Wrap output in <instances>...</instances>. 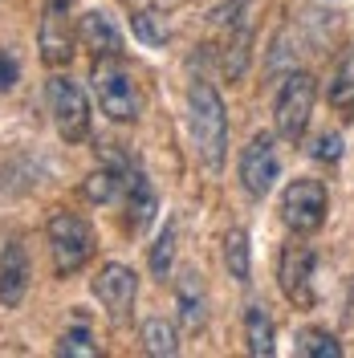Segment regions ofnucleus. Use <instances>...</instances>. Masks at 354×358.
<instances>
[{"instance_id":"9d476101","label":"nucleus","mask_w":354,"mask_h":358,"mask_svg":"<svg viewBox=\"0 0 354 358\" xmlns=\"http://www.w3.org/2000/svg\"><path fill=\"white\" fill-rule=\"evenodd\" d=\"M134 293H139V277H134L131 265H106L98 277H94V297L106 306L114 322H122L134 306Z\"/></svg>"},{"instance_id":"0eeeda50","label":"nucleus","mask_w":354,"mask_h":358,"mask_svg":"<svg viewBox=\"0 0 354 358\" xmlns=\"http://www.w3.org/2000/svg\"><path fill=\"white\" fill-rule=\"evenodd\" d=\"M313 265H318V252L306 241H289L281 248V261H277V285L297 310H310L313 306Z\"/></svg>"},{"instance_id":"b1692460","label":"nucleus","mask_w":354,"mask_h":358,"mask_svg":"<svg viewBox=\"0 0 354 358\" xmlns=\"http://www.w3.org/2000/svg\"><path fill=\"white\" fill-rule=\"evenodd\" d=\"M13 86H17V66H13V57H0V90Z\"/></svg>"},{"instance_id":"39448f33","label":"nucleus","mask_w":354,"mask_h":358,"mask_svg":"<svg viewBox=\"0 0 354 358\" xmlns=\"http://www.w3.org/2000/svg\"><path fill=\"white\" fill-rule=\"evenodd\" d=\"M313 98H318V86H313L310 73H289L285 82H281V94H277V110H273V122H277V134H281L285 143H293V147L306 138Z\"/></svg>"},{"instance_id":"4be33fe9","label":"nucleus","mask_w":354,"mask_h":358,"mask_svg":"<svg viewBox=\"0 0 354 358\" xmlns=\"http://www.w3.org/2000/svg\"><path fill=\"white\" fill-rule=\"evenodd\" d=\"M62 355H69V358H94V355H98V346L90 342L86 326H73V330L62 338Z\"/></svg>"},{"instance_id":"f257e3e1","label":"nucleus","mask_w":354,"mask_h":358,"mask_svg":"<svg viewBox=\"0 0 354 358\" xmlns=\"http://www.w3.org/2000/svg\"><path fill=\"white\" fill-rule=\"evenodd\" d=\"M187 106H192V138H196V151L204 159V167L220 171L224 151H228V114H224L216 86L196 82L187 90Z\"/></svg>"},{"instance_id":"6e6552de","label":"nucleus","mask_w":354,"mask_h":358,"mask_svg":"<svg viewBox=\"0 0 354 358\" xmlns=\"http://www.w3.org/2000/svg\"><path fill=\"white\" fill-rule=\"evenodd\" d=\"M69 8H73V0H45V8H41V33H37V41H41V62L49 69L69 66V57H73Z\"/></svg>"},{"instance_id":"a211bd4d","label":"nucleus","mask_w":354,"mask_h":358,"mask_svg":"<svg viewBox=\"0 0 354 358\" xmlns=\"http://www.w3.org/2000/svg\"><path fill=\"white\" fill-rule=\"evenodd\" d=\"M143 346H147V355H163V358H171L179 350L176 330H171L163 317H151V322L143 326Z\"/></svg>"},{"instance_id":"423d86ee","label":"nucleus","mask_w":354,"mask_h":358,"mask_svg":"<svg viewBox=\"0 0 354 358\" xmlns=\"http://www.w3.org/2000/svg\"><path fill=\"white\" fill-rule=\"evenodd\" d=\"M326 212H330V192L322 179H293L281 196V220L302 236L318 232L326 224Z\"/></svg>"},{"instance_id":"1a4fd4ad","label":"nucleus","mask_w":354,"mask_h":358,"mask_svg":"<svg viewBox=\"0 0 354 358\" xmlns=\"http://www.w3.org/2000/svg\"><path fill=\"white\" fill-rule=\"evenodd\" d=\"M277 176H281L277 143H273V134H257V138L241 151V183H244V192H248L253 200H265L269 192H273V183H277Z\"/></svg>"},{"instance_id":"9b49d317","label":"nucleus","mask_w":354,"mask_h":358,"mask_svg":"<svg viewBox=\"0 0 354 358\" xmlns=\"http://www.w3.org/2000/svg\"><path fill=\"white\" fill-rule=\"evenodd\" d=\"M24 289H29V252L21 241H8L0 252V306L17 310Z\"/></svg>"},{"instance_id":"f8f14e48","label":"nucleus","mask_w":354,"mask_h":358,"mask_svg":"<svg viewBox=\"0 0 354 358\" xmlns=\"http://www.w3.org/2000/svg\"><path fill=\"white\" fill-rule=\"evenodd\" d=\"M122 196H127V224H131V232H143L159 212V196L151 187V179L143 176L139 167H131L127 183H122Z\"/></svg>"},{"instance_id":"ddd939ff","label":"nucleus","mask_w":354,"mask_h":358,"mask_svg":"<svg viewBox=\"0 0 354 358\" xmlns=\"http://www.w3.org/2000/svg\"><path fill=\"white\" fill-rule=\"evenodd\" d=\"M78 37L86 45L94 57H122V33H118V24L106 17V13H86L82 24H78Z\"/></svg>"},{"instance_id":"6ab92c4d","label":"nucleus","mask_w":354,"mask_h":358,"mask_svg":"<svg viewBox=\"0 0 354 358\" xmlns=\"http://www.w3.org/2000/svg\"><path fill=\"white\" fill-rule=\"evenodd\" d=\"M297 355H306V358H342V346H338V338L326 334V330H302V334H297Z\"/></svg>"},{"instance_id":"dca6fc26","label":"nucleus","mask_w":354,"mask_h":358,"mask_svg":"<svg viewBox=\"0 0 354 358\" xmlns=\"http://www.w3.org/2000/svg\"><path fill=\"white\" fill-rule=\"evenodd\" d=\"M244 338H248V350L257 358H269L277 346H273V317H269L265 306H248L244 310Z\"/></svg>"},{"instance_id":"412c9836","label":"nucleus","mask_w":354,"mask_h":358,"mask_svg":"<svg viewBox=\"0 0 354 358\" xmlns=\"http://www.w3.org/2000/svg\"><path fill=\"white\" fill-rule=\"evenodd\" d=\"M171 257H176V228L167 224V228H163V236L155 241V248H151V273H155L159 281L171 273Z\"/></svg>"},{"instance_id":"f3484780","label":"nucleus","mask_w":354,"mask_h":358,"mask_svg":"<svg viewBox=\"0 0 354 358\" xmlns=\"http://www.w3.org/2000/svg\"><path fill=\"white\" fill-rule=\"evenodd\" d=\"M224 265H228V277L232 281H241L248 285V232L244 228H232L228 236H224Z\"/></svg>"},{"instance_id":"4468645a","label":"nucleus","mask_w":354,"mask_h":358,"mask_svg":"<svg viewBox=\"0 0 354 358\" xmlns=\"http://www.w3.org/2000/svg\"><path fill=\"white\" fill-rule=\"evenodd\" d=\"M326 102H330L342 118H354V45L342 53V62H338V69H334L330 90H326Z\"/></svg>"},{"instance_id":"f03ea898","label":"nucleus","mask_w":354,"mask_h":358,"mask_svg":"<svg viewBox=\"0 0 354 358\" xmlns=\"http://www.w3.org/2000/svg\"><path fill=\"white\" fill-rule=\"evenodd\" d=\"M94 94L106 118L114 122H134L139 118V90H134L131 69L122 66V57H94Z\"/></svg>"},{"instance_id":"7ed1b4c3","label":"nucleus","mask_w":354,"mask_h":358,"mask_svg":"<svg viewBox=\"0 0 354 358\" xmlns=\"http://www.w3.org/2000/svg\"><path fill=\"white\" fill-rule=\"evenodd\" d=\"M49 252H53V268L69 277L94 257V228H90L78 212H53L49 216Z\"/></svg>"},{"instance_id":"20e7f679","label":"nucleus","mask_w":354,"mask_h":358,"mask_svg":"<svg viewBox=\"0 0 354 358\" xmlns=\"http://www.w3.org/2000/svg\"><path fill=\"white\" fill-rule=\"evenodd\" d=\"M49 114H53V127L66 143H82L90 138V106H86V94L82 86L69 78V73H53L49 78Z\"/></svg>"},{"instance_id":"2eb2a0df","label":"nucleus","mask_w":354,"mask_h":358,"mask_svg":"<svg viewBox=\"0 0 354 358\" xmlns=\"http://www.w3.org/2000/svg\"><path fill=\"white\" fill-rule=\"evenodd\" d=\"M176 297H179V322L187 326V330H199L204 326V285H199V273L192 268V273H183L176 285Z\"/></svg>"},{"instance_id":"5701e85b","label":"nucleus","mask_w":354,"mask_h":358,"mask_svg":"<svg viewBox=\"0 0 354 358\" xmlns=\"http://www.w3.org/2000/svg\"><path fill=\"white\" fill-rule=\"evenodd\" d=\"M342 155V138H338V134H322V138H318V143H313V159H338Z\"/></svg>"},{"instance_id":"aec40b11","label":"nucleus","mask_w":354,"mask_h":358,"mask_svg":"<svg viewBox=\"0 0 354 358\" xmlns=\"http://www.w3.org/2000/svg\"><path fill=\"white\" fill-rule=\"evenodd\" d=\"M131 24H134V37L143 45H163L171 33H167V24H163V17H159L155 8H143V13H134L131 17Z\"/></svg>"}]
</instances>
